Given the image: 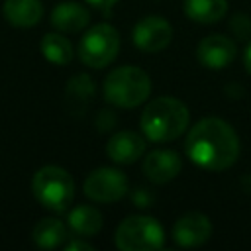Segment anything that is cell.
Listing matches in <instances>:
<instances>
[{
    "label": "cell",
    "instance_id": "cell-1",
    "mask_svg": "<svg viewBox=\"0 0 251 251\" xmlns=\"http://www.w3.org/2000/svg\"><path fill=\"white\" fill-rule=\"evenodd\" d=\"M186 153L206 171H226L239 157V137L227 122L204 118L188 131Z\"/></svg>",
    "mask_w": 251,
    "mask_h": 251
},
{
    "label": "cell",
    "instance_id": "cell-16",
    "mask_svg": "<svg viewBox=\"0 0 251 251\" xmlns=\"http://www.w3.org/2000/svg\"><path fill=\"white\" fill-rule=\"evenodd\" d=\"M94 82L88 75H76L73 76L69 82H67V88H65V102H67V108L75 114H80L86 110V106L90 104L92 96H94Z\"/></svg>",
    "mask_w": 251,
    "mask_h": 251
},
{
    "label": "cell",
    "instance_id": "cell-15",
    "mask_svg": "<svg viewBox=\"0 0 251 251\" xmlns=\"http://www.w3.org/2000/svg\"><path fill=\"white\" fill-rule=\"evenodd\" d=\"M184 16L198 24H216L227 14V0H184Z\"/></svg>",
    "mask_w": 251,
    "mask_h": 251
},
{
    "label": "cell",
    "instance_id": "cell-10",
    "mask_svg": "<svg viewBox=\"0 0 251 251\" xmlns=\"http://www.w3.org/2000/svg\"><path fill=\"white\" fill-rule=\"evenodd\" d=\"M212 235V224L208 216L200 212H188L180 216L173 226V239L180 247H198Z\"/></svg>",
    "mask_w": 251,
    "mask_h": 251
},
{
    "label": "cell",
    "instance_id": "cell-21",
    "mask_svg": "<svg viewBox=\"0 0 251 251\" xmlns=\"http://www.w3.org/2000/svg\"><path fill=\"white\" fill-rule=\"evenodd\" d=\"M153 192L149 190V188H135L133 192H131V200H133V204L137 206V208H149L151 204H153Z\"/></svg>",
    "mask_w": 251,
    "mask_h": 251
},
{
    "label": "cell",
    "instance_id": "cell-6",
    "mask_svg": "<svg viewBox=\"0 0 251 251\" xmlns=\"http://www.w3.org/2000/svg\"><path fill=\"white\" fill-rule=\"evenodd\" d=\"M120 51V33L110 24H96L90 27L78 43V57L86 67L104 69Z\"/></svg>",
    "mask_w": 251,
    "mask_h": 251
},
{
    "label": "cell",
    "instance_id": "cell-22",
    "mask_svg": "<svg viewBox=\"0 0 251 251\" xmlns=\"http://www.w3.org/2000/svg\"><path fill=\"white\" fill-rule=\"evenodd\" d=\"M86 2H88V4H92L94 8L102 10V12H110L118 0H86Z\"/></svg>",
    "mask_w": 251,
    "mask_h": 251
},
{
    "label": "cell",
    "instance_id": "cell-11",
    "mask_svg": "<svg viewBox=\"0 0 251 251\" xmlns=\"http://www.w3.org/2000/svg\"><path fill=\"white\" fill-rule=\"evenodd\" d=\"M143 175L153 182V184H165L169 180H173L180 169H182V159L178 157L176 151L171 149H157L151 151L145 159H143Z\"/></svg>",
    "mask_w": 251,
    "mask_h": 251
},
{
    "label": "cell",
    "instance_id": "cell-8",
    "mask_svg": "<svg viewBox=\"0 0 251 251\" xmlns=\"http://www.w3.org/2000/svg\"><path fill=\"white\" fill-rule=\"evenodd\" d=\"M173 39V27L165 18L147 16L133 27V43L139 51L157 53L163 51Z\"/></svg>",
    "mask_w": 251,
    "mask_h": 251
},
{
    "label": "cell",
    "instance_id": "cell-13",
    "mask_svg": "<svg viewBox=\"0 0 251 251\" xmlns=\"http://www.w3.org/2000/svg\"><path fill=\"white\" fill-rule=\"evenodd\" d=\"M90 22V14L82 4L76 2H63L51 12V24L55 29L65 33L82 31Z\"/></svg>",
    "mask_w": 251,
    "mask_h": 251
},
{
    "label": "cell",
    "instance_id": "cell-20",
    "mask_svg": "<svg viewBox=\"0 0 251 251\" xmlns=\"http://www.w3.org/2000/svg\"><path fill=\"white\" fill-rule=\"evenodd\" d=\"M229 27L237 39H249L251 37V18L245 14H235L229 22Z\"/></svg>",
    "mask_w": 251,
    "mask_h": 251
},
{
    "label": "cell",
    "instance_id": "cell-18",
    "mask_svg": "<svg viewBox=\"0 0 251 251\" xmlns=\"http://www.w3.org/2000/svg\"><path fill=\"white\" fill-rule=\"evenodd\" d=\"M102 214L92 206H76L69 214V227L82 237L96 235L102 229Z\"/></svg>",
    "mask_w": 251,
    "mask_h": 251
},
{
    "label": "cell",
    "instance_id": "cell-9",
    "mask_svg": "<svg viewBox=\"0 0 251 251\" xmlns=\"http://www.w3.org/2000/svg\"><path fill=\"white\" fill-rule=\"evenodd\" d=\"M237 55L235 41L227 35L212 33L204 37L196 47V59L208 69H226Z\"/></svg>",
    "mask_w": 251,
    "mask_h": 251
},
{
    "label": "cell",
    "instance_id": "cell-5",
    "mask_svg": "<svg viewBox=\"0 0 251 251\" xmlns=\"http://www.w3.org/2000/svg\"><path fill=\"white\" fill-rule=\"evenodd\" d=\"M114 241L122 251H155L163 247L165 231L155 218L129 216L118 226Z\"/></svg>",
    "mask_w": 251,
    "mask_h": 251
},
{
    "label": "cell",
    "instance_id": "cell-7",
    "mask_svg": "<svg viewBox=\"0 0 251 251\" xmlns=\"http://www.w3.org/2000/svg\"><path fill=\"white\" fill-rule=\"evenodd\" d=\"M84 194L100 204H110V202H118L127 194V176L118 171V169H110V167H102L92 171L86 180H84Z\"/></svg>",
    "mask_w": 251,
    "mask_h": 251
},
{
    "label": "cell",
    "instance_id": "cell-3",
    "mask_svg": "<svg viewBox=\"0 0 251 251\" xmlns=\"http://www.w3.org/2000/svg\"><path fill=\"white\" fill-rule=\"evenodd\" d=\"M151 94L149 75L131 65L114 69L104 80V98L116 108H135Z\"/></svg>",
    "mask_w": 251,
    "mask_h": 251
},
{
    "label": "cell",
    "instance_id": "cell-2",
    "mask_svg": "<svg viewBox=\"0 0 251 251\" xmlns=\"http://www.w3.org/2000/svg\"><path fill=\"white\" fill-rule=\"evenodd\" d=\"M190 114L184 102L173 96H159L151 100L141 114V129L149 141L167 143L176 139L188 127Z\"/></svg>",
    "mask_w": 251,
    "mask_h": 251
},
{
    "label": "cell",
    "instance_id": "cell-14",
    "mask_svg": "<svg viewBox=\"0 0 251 251\" xmlns=\"http://www.w3.org/2000/svg\"><path fill=\"white\" fill-rule=\"evenodd\" d=\"M2 14L16 27H31L41 20L43 6L39 0H6Z\"/></svg>",
    "mask_w": 251,
    "mask_h": 251
},
{
    "label": "cell",
    "instance_id": "cell-23",
    "mask_svg": "<svg viewBox=\"0 0 251 251\" xmlns=\"http://www.w3.org/2000/svg\"><path fill=\"white\" fill-rule=\"evenodd\" d=\"M65 249H67V251H76V249L90 251V249H92V245H90V243H86V241H80V239H73V241H69V243L65 245Z\"/></svg>",
    "mask_w": 251,
    "mask_h": 251
},
{
    "label": "cell",
    "instance_id": "cell-12",
    "mask_svg": "<svg viewBox=\"0 0 251 251\" xmlns=\"http://www.w3.org/2000/svg\"><path fill=\"white\" fill-rule=\"evenodd\" d=\"M106 153L114 163L131 165L145 153V139L135 131H118L106 143Z\"/></svg>",
    "mask_w": 251,
    "mask_h": 251
},
{
    "label": "cell",
    "instance_id": "cell-17",
    "mask_svg": "<svg viewBox=\"0 0 251 251\" xmlns=\"http://www.w3.org/2000/svg\"><path fill=\"white\" fill-rule=\"evenodd\" d=\"M33 241L37 247L41 249H55L59 245L65 243V239L69 237L67 235V227L61 220H55V218H43L35 224L33 227Z\"/></svg>",
    "mask_w": 251,
    "mask_h": 251
},
{
    "label": "cell",
    "instance_id": "cell-24",
    "mask_svg": "<svg viewBox=\"0 0 251 251\" xmlns=\"http://www.w3.org/2000/svg\"><path fill=\"white\" fill-rule=\"evenodd\" d=\"M245 69L251 75V43L247 45V51H245Z\"/></svg>",
    "mask_w": 251,
    "mask_h": 251
},
{
    "label": "cell",
    "instance_id": "cell-19",
    "mask_svg": "<svg viewBox=\"0 0 251 251\" xmlns=\"http://www.w3.org/2000/svg\"><path fill=\"white\" fill-rule=\"evenodd\" d=\"M41 53L53 65H69L75 57L71 41L61 33H45L41 39Z\"/></svg>",
    "mask_w": 251,
    "mask_h": 251
},
{
    "label": "cell",
    "instance_id": "cell-4",
    "mask_svg": "<svg viewBox=\"0 0 251 251\" xmlns=\"http://www.w3.org/2000/svg\"><path fill=\"white\" fill-rule=\"evenodd\" d=\"M31 190L37 202L47 210L65 212L75 198V180L65 169L45 165L33 175Z\"/></svg>",
    "mask_w": 251,
    "mask_h": 251
}]
</instances>
